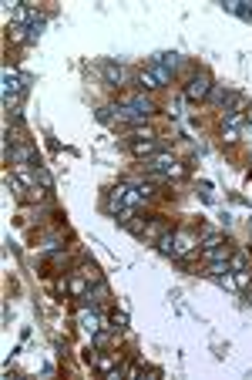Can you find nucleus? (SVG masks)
<instances>
[{
    "instance_id": "f257e3e1",
    "label": "nucleus",
    "mask_w": 252,
    "mask_h": 380,
    "mask_svg": "<svg viewBox=\"0 0 252 380\" xmlns=\"http://www.w3.org/2000/svg\"><path fill=\"white\" fill-rule=\"evenodd\" d=\"M212 94V78L205 71H198L192 81L185 84V98H192V101H202V98H209Z\"/></svg>"
},
{
    "instance_id": "f03ea898",
    "label": "nucleus",
    "mask_w": 252,
    "mask_h": 380,
    "mask_svg": "<svg viewBox=\"0 0 252 380\" xmlns=\"http://www.w3.org/2000/svg\"><path fill=\"white\" fill-rule=\"evenodd\" d=\"M101 71H105V78L111 84H124L128 81V71H124V67H118V64H111V61H108V64H101Z\"/></svg>"
},
{
    "instance_id": "7ed1b4c3",
    "label": "nucleus",
    "mask_w": 252,
    "mask_h": 380,
    "mask_svg": "<svg viewBox=\"0 0 252 380\" xmlns=\"http://www.w3.org/2000/svg\"><path fill=\"white\" fill-rule=\"evenodd\" d=\"M202 252H205V263H209V266H212V263H229V256H232L225 243L215 246V249H202Z\"/></svg>"
},
{
    "instance_id": "20e7f679",
    "label": "nucleus",
    "mask_w": 252,
    "mask_h": 380,
    "mask_svg": "<svg viewBox=\"0 0 252 380\" xmlns=\"http://www.w3.org/2000/svg\"><path fill=\"white\" fill-rule=\"evenodd\" d=\"M152 64L165 67V71H175V67H179V54H155V57H152Z\"/></svg>"
},
{
    "instance_id": "39448f33",
    "label": "nucleus",
    "mask_w": 252,
    "mask_h": 380,
    "mask_svg": "<svg viewBox=\"0 0 252 380\" xmlns=\"http://www.w3.org/2000/svg\"><path fill=\"white\" fill-rule=\"evenodd\" d=\"M131 152H135V155H155L158 145H155L152 138H148V141H131Z\"/></svg>"
},
{
    "instance_id": "423d86ee",
    "label": "nucleus",
    "mask_w": 252,
    "mask_h": 380,
    "mask_svg": "<svg viewBox=\"0 0 252 380\" xmlns=\"http://www.w3.org/2000/svg\"><path fill=\"white\" fill-rule=\"evenodd\" d=\"M78 320H81V326H84V330L91 333V337H94V333L101 330V326H98V316H94V313H81V316H78Z\"/></svg>"
},
{
    "instance_id": "0eeeda50",
    "label": "nucleus",
    "mask_w": 252,
    "mask_h": 380,
    "mask_svg": "<svg viewBox=\"0 0 252 380\" xmlns=\"http://www.w3.org/2000/svg\"><path fill=\"white\" fill-rule=\"evenodd\" d=\"M138 81H141V88H148V91H152V88H162V84H158V78H155L152 71H141Z\"/></svg>"
},
{
    "instance_id": "6e6552de",
    "label": "nucleus",
    "mask_w": 252,
    "mask_h": 380,
    "mask_svg": "<svg viewBox=\"0 0 252 380\" xmlns=\"http://www.w3.org/2000/svg\"><path fill=\"white\" fill-rule=\"evenodd\" d=\"M148 71H152L155 78H158V84H171V71H165V67H158V64H152Z\"/></svg>"
},
{
    "instance_id": "1a4fd4ad",
    "label": "nucleus",
    "mask_w": 252,
    "mask_h": 380,
    "mask_svg": "<svg viewBox=\"0 0 252 380\" xmlns=\"http://www.w3.org/2000/svg\"><path fill=\"white\" fill-rule=\"evenodd\" d=\"M111 323H114V330L128 326V313H118V310H114V313H111Z\"/></svg>"
},
{
    "instance_id": "9d476101",
    "label": "nucleus",
    "mask_w": 252,
    "mask_h": 380,
    "mask_svg": "<svg viewBox=\"0 0 252 380\" xmlns=\"http://www.w3.org/2000/svg\"><path fill=\"white\" fill-rule=\"evenodd\" d=\"M114 364H118V357H98V367H101V370H114Z\"/></svg>"
},
{
    "instance_id": "9b49d317",
    "label": "nucleus",
    "mask_w": 252,
    "mask_h": 380,
    "mask_svg": "<svg viewBox=\"0 0 252 380\" xmlns=\"http://www.w3.org/2000/svg\"><path fill=\"white\" fill-rule=\"evenodd\" d=\"M236 286H249V273H245V269H236Z\"/></svg>"
},
{
    "instance_id": "f8f14e48",
    "label": "nucleus",
    "mask_w": 252,
    "mask_h": 380,
    "mask_svg": "<svg viewBox=\"0 0 252 380\" xmlns=\"http://www.w3.org/2000/svg\"><path fill=\"white\" fill-rule=\"evenodd\" d=\"M71 293H78V296H81V293H84V279H71Z\"/></svg>"
},
{
    "instance_id": "ddd939ff",
    "label": "nucleus",
    "mask_w": 252,
    "mask_h": 380,
    "mask_svg": "<svg viewBox=\"0 0 252 380\" xmlns=\"http://www.w3.org/2000/svg\"><path fill=\"white\" fill-rule=\"evenodd\" d=\"M242 138H249V141H252V125H245V128H242Z\"/></svg>"
}]
</instances>
